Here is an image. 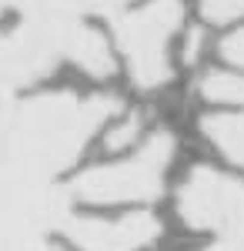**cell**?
Returning <instances> with one entry per match:
<instances>
[{"mask_svg": "<svg viewBox=\"0 0 244 251\" xmlns=\"http://www.w3.org/2000/svg\"><path fill=\"white\" fill-rule=\"evenodd\" d=\"M131 3H137V0H84V10L97 14V17H104V20H114L117 14H124Z\"/></svg>", "mask_w": 244, "mask_h": 251, "instance_id": "7c38bea8", "label": "cell"}, {"mask_svg": "<svg viewBox=\"0 0 244 251\" xmlns=\"http://www.w3.org/2000/svg\"><path fill=\"white\" fill-rule=\"evenodd\" d=\"M184 20L181 0H147L141 7H127L111 20L114 40L127 60L131 80L141 91L164 87L174 74L171 67V37Z\"/></svg>", "mask_w": 244, "mask_h": 251, "instance_id": "6da1fadb", "label": "cell"}, {"mask_svg": "<svg viewBox=\"0 0 244 251\" xmlns=\"http://www.w3.org/2000/svg\"><path fill=\"white\" fill-rule=\"evenodd\" d=\"M60 231L80 251H141L161 238V221L147 211L124 218H67Z\"/></svg>", "mask_w": 244, "mask_h": 251, "instance_id": "5b68a950", "label": "cell"}, {"mask_svg": "<svg viewBox=\"0 0 244 251\" xmlns=\"http://www.w3.org/2000/svg\"><path fill=\"white\" fill-rule=\"evenodd\" d=\"M197 91L211 104H231V107H244V74H231V71H211L201 77Z\"/></svg>", "mask_w": 244, "mask_h": 251, "instance_id": "9c48e42d", "label": "cell"}, {"mask_svg": "<svg viewBox=\"0 0 244 251\" xmlns=\"http://www.w3.org/2000/svg\"><path fill=\"white\" fill-rule=\"evenodd\" d=\"M207 251H244V238H221V245H214Z\"/></svg>", "mask_w": 244, "mask_h": 251, "instance_id": "5bb4252c", "label": "cell"}, {"mask_svg": "<svg viewBox=\"0 0 244 251\" xmlns=\"http://www.w3.org/2000/svg\"><path fill=\"white\" fill-rule=\"evenodd\" d=\"M0 251H14V248H10V245H7V241H3V238H0Z\"/></svg>", "mask_w": 244, "mask_h": 251, "instance_id": "ac0fdd59", "label": "cell"}, {"mask_svg": "<svg viewBox=\"0 0 244 251\" xmlns=\"http://www.w3.org/2000/svg\"><path fill=\"white\" fill-rule=\"evenodd\" d=\"M201 10H204L207 20L227 24V20H234L244 10V0H201Z\"/></svg>", "mask_w": 244, "mask_h": 251, "instance_id": "8fae6325", "label": "cell"}, {"mask_svg": "<svg viewBox=\"0 0 244 251\" xmlns=\"http://www.w3.org/2000/svg\"><path fill=\"white\" fill-rule=\"evenodd\" d=\"M77 24L80 20H24L10 34H0V94H14L54 74V67L67 57V44Z\"/></svg>", "mask_w": 244, "mask_h": 251, "instance_id": "3957f363", "label": "cell"}, {"mask_svg": "<svg viewBox=\"0 0 244 251\" xmlns=\"http://www.w3.org/2000/svg\"><path fill=\"white\" fill-rule=\"evenodd\" d=\"M67 60H74L87 77H97V80L114 74V54H111V47H107V40L100 37L94 27H87L84 20L77 24L74 34H71Z\"/></svg>", "mask_w": 244, "mask_h": 251, "instance_id": "8992f818", "label": "cell"}, {"mask_svg": "<svg viewBox=\"0 0 244 251\" xmlns=\"http://www.w3.org/2000/svg\"><path fill=\"white\" fill-rule=\"evenodd\" d=\"M221 57H224L227 64H234V67L244 71V27L234 30V34H227V37L221 40Z\"/></svg>", "mask_w": 244, "mask_h": 251, "instance_id": "4fadbf2b", "label": "cell"}, {"mask_svg": "<svg viewBox=\"0 0 244 251\" xmlns=\"http://www.w3.org/2000/svg\"><path fill=\"white\" fill-rule=\"evenodd\" d=\"M177 214L194 231L244 238V184L214 168H194L177 191Z\"/></svg>", "mask_w": 244, "mask_h": 251, "instance_id": "277c9868", "label": "cell"}, {"mask_svg": "<svg viewBox=\"0 0 244 251\" xmlns=\"http://www.w3.org/2000/svg\"><path fill=\"white\" fill-rule=\"evenodd\" d=\"M7 7H14V0H0V14H3Z\"/></svg>", "mask_w": 244, "mask_h": 251, "instance_id": "e0dca14e", "label": "cell"}, {"mask_svg": "<svg viewBox=\"0 0 244 251\" xmlns=\"http://www.w3.org/2000/svg\"><path fill=\"white\" fill-rule=\"evenodd\" d=\"M24 20H50V24H67V20H84V0H14Z\"/></svg>", "mask_w": 244, "mask_h": 251, "instance_id": "ba28073f", "label": "cell"}, {"mask_svg": "<svg viewBox=\"0 0 244 251\" xmlns=\"http://www.w3.org/2000/svg\"><path fill=\"white\" fill-rule=\"evenodd\" d=\"M174 157V137L168 131L150 134L131 157L91 168L71 184V194L84 204H124L150 201L164 188V174Z\"/></svg>", "mask_w": 244, "mask_h": 251, "instance_id": "7a4b0ae2", "label": "cell"}, {"mask_svg": "<svg viewBox=\"0 0 244 251\" xmlns=\"http://www.w3.org/2000/svg\"><path fill=\"white\" fill-rule=\"evenodd\" d=\"M141 124H144V117L141 114H127V117H121L117 124L111 127V134H107V151H124L127 144H134L137 137H141Z\"/></svg>", "mask_w": 244, "mask_h": 251, "instance_id": "30bf717a", "label": "cell"}, {"mask_svg": "<svg viewBox=\"0 0 244 251\" xmlns=\"http://www.w3.org/2000/svg\"><path fill=\"white\" fill-rule=\"evenodd\" d=\"M201 37H204L201 30H194V34L188 37V47H184V57H188V60L197 57V50H201Z\"/></svg>", "mask_w": 244, "mask_h": 251, "instance_id": "9a60e30c", "label": "cell"}, {"mask_svg": "<svg viewBox=\"0 0 244 251\" xmlns=\"http://www.w3.org/2000/svg\"><path fill=\"white\" fill-rule=\"evenodd\" d=\"M201 131L227 161L244 168V114H207Z\"/></svg>", "mask_w": 244, "mask_h": 251, "instance_id": "52a82bcc", "label": "cell"}, {"mask_svg": "<svg viewBox=\"0 0 244 251\" xmlns=\"http://www.w3.org/2000/svg\"><path fill=\"white\" fill-rule=\"evenodd\" d=\"M20 251H60V248H54V245H47V241L40 238V241H30L27 248H20Z\"/></svg>", "mask_w": 244, "mask_h": 251, "instance_id": "2e32d148", "label": "cell"}]
</instances>
